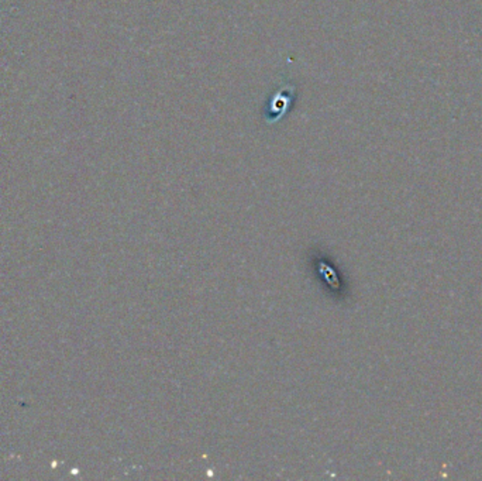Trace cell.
Listing matches in <instances>:
<instances>
[{
	"instance_id": "cell-1",
	"label": "cell",
	"mask_w": 482,
	"mask_h": 481,
	"mask_svg": "<svg viewBox=\"0 0 482 481\" xmlns=\"http://www.w3.org/2000/svg\"><path fill=\"white\" fill-rule=\"evenodd\" d=\"M295 99V88L293 87H283L281 90L277 91V94L273 97L268 103L267 109V123L273 124L280 121L285 113H288L290 106Z\"/></svg>"
}]
</instances>
